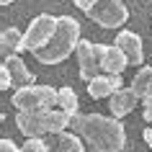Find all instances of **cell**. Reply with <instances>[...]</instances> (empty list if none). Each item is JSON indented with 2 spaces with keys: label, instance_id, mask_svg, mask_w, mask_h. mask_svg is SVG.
Masks as SVG:
<instances>
[{
  "label": "cell",
  "instance_id": "52a82bcc",
  "mask_svg": "<svg viewBox=\"0 0 152 152\" xmlns=\"http://www.w3.org/2000/svg\"><path fill=\"white\" fill-rule=\"evenodd\" d=\"M96 54H98L103 75H121L129 64V59L124 57V52L116 44H96Z\"/></svg>",
  "mask_w": 152,
  "mask_h": 152
},
{
  "label": "cell",
  "instance_id": "30bf717a",
  "mask_svg": "<svg viewBox=\"0 0 152 152\" xmlns=\"http://www.w3.org/2000/svg\"><path fill=\"white\" fill-rule=\"evenodd\" d=\"M44 139H47V152H85L83 137L75 132H59Z\"/></svg>",
  "mask_w": 152,
  "mask_h": 152
},
{
  "label": "cell",
  "instance_id": "2e32d148",
  "mask_svg": "<svg viewBox=\"0 0 152 152\" xmlns=\"http://www.w3.org/2000/svg\"><path fill=\"white\" fill-rule=\"evenodd\" d=\"M0 88H3V90L13 88V77H10V67H8L5 62L0 64Z\"/></svg>",
  "mask_w": 152,
  "mask_h": 152
},
{
  "label": "cell",
  "instance_id": "5bb4252c",
  "mask_svg": "<svg viewBox=\"0 0 152 152\" xmlns=\"http://www.w3.org/2000/svg\"><path fill=\"white\" fill-rule=\"evenodd\" d=\"M3 62L10 67V77H13V88L21 90V88H28V85H36V77H34L31 72H28V67L23 64V59L21 57H8V59H3Z\"/></svg>",
  "mask_w": 152,
  "mask_h": 152
},
{
  "label": "cell",
  "instance_id": "6da1fadb",
  "mask_svg": "<svg viewBox=\"0 0 152 152\" xmlns=\"http://www.w3.org/2000/svg\"><path fill=\"white\" fill-rule=\"evenodd\" d=\"M72 129L80 134L96 152H121L126 144V129L119 119L103 116V113H75Z\"/></svg>",
  "mask_w": 152,
  "mask_h": 152
},
{
  "label": "cell",
  "instance_id": "4fadbf2b",
  "mask_svg": "<svg viewBox=\"0 0 152 152\" xmlns=\"http://www.w3.org/2000/svg\"><path fill=\"white\" fill-rule=\"evenodd\" d=\"M23 49H26V34H21L16 26L3 28V34H0V52H3L5 59H8V57H16L18 52H23Z\"/></svg>",
  "mask_w": 152,
  "mask_h": 152
},
{
  "label": "cell",
  "instance_id": "9a60e30c",
  "mask_svg": "<svg viewBox=\"0 0 152 152\" xmlns=\"http://www.w3.org/2000/svg\"><path fill=\"white\" fill-rule=\"evenodd\" d=\"M59 111L70 113V116H75L77 113V106H80V101H77V93L70 88V85H64V88H59Z\"/></svg>",
  "mask_w": 152,
  "mask_h": 152
},
{
  "label": "cell",
  "instance_id": "7a4b0ae2",
  "mask_svg": "<svg viewBox=\"0 0 152 152\" xmlns=\"http://www.w3.org/2000/svg\"><path fill=\"white\" fill-rule=\"evenodd\" d=\"M77 44H80V23L72 16H59L54 36L44 49L34 52V59H39L41 64H59L72 52H77Z\"/></svg>",
  "mask_w": 152,
  "mask_h": 152
},
{
  "label": "cell",
  "instance_id": "3957f363",
  "mask_svg": "<svg viewBox=\"0 0 152 152\" xmlns=\"http://www.w3.org/2000/svg\"><path fill=\"white\" fill-rule=\"evenodd\" d=\"M72 124V116L64 111H18L16 113V126L26 139L34 137H52L59 132H67V126Z\"/></svg>",
  "mask_w": 152,
  "mask_h": 152
},
{
  "label": "cell",
  "instance_id": "d6986e66",
  "mask_svg": "<svg viewBox=\"0 0 152 152\" xmlns=\"http://www.w3.org/2000/svg\"><path fill=\"white\" fill-rule=\"evenodd\" d=\"M142 106L144 108H152V83H150V88H147V93H144V98H142Z\"/></svg>",
  "mask_w": 152,
  "mask_h": 152
},
{
  "label": "cell",
  "instance_id": "e0dca14e",
  "mask_svg": "<svg viewBox=\"0 0 152 152\" xmlns=\"http://www.w3.org/2000/svg\"><path fill=\"white\" fill-rule=\"evenodd\" d=\"M72 3H75V8H80L83 13H88V10L93 8V5H96L98 0H72Z\"/></svg>",
  "mask_w": 152,
  "mask_h": 152
},
{
  "label": "cell",
  "instance_id": "7402d4cb",
  "mask_svg": "<svg viewBox=\"0 0 152 152\" xmlns=\"http://www.w3.org/2000/svg\"><path fill=\"white\" fill-rule=\"evenodd\" d=\"M0 3H3V5H10V3H13V0H0Z\"/></svg>",
  "mask_w": 152,
  "mask_h": 152
},
{
  "label": "cell",
  "instance_id": "ba28073f",
  "mask_svg": "<svg viewBox=\"0 0 152 152\" xmlns=\"http://www.w3.org/2000/svg\"><path fill=\"white\" fill-rule=\"evenodd\" d=\"M75 54H77V67H80V80H85V83L96 80L98 72H101V62H98V54H96V44L80 39Z\"/></svg>",
  "mask_w": 152,
  "mask_h": 152
},
{
  "label": "cell",
  "instance_id": "277c9868",
  "mask_svg": "<svg viewBox=\"0 0 152 152\" xmlns=\"http://www.w3.org/2000/svg\"><path fill=\"white\" fill-rule=\"evenodd\" d=\"M59 103V90L52 85H28L13 93V106L18 111H52Z\"/></svg>",
  "mask_w": 152,
  "mask_h": 152
},
{
  "label": "cell",
  "instance_id": "8992f818",
  "mask_svg": "<svg viewBox=\"0 0 152 152\" xmlns=\"http://www.w3.org/2000/svg\"><path fill=\"white\" fill-rule=\"evenodd\" d=\"M57 23H59V16H49V13L36 16L31 23H28V28H26V49H28L31 54L39 52V49H44L49 44V39L54 36Z\"/></svg>",
  "mask_w": 152,
  "mask_h": 152
},
{
  "label": "cell",
  "instance_id": "9c48e42d",
  "mask_svg": "<svg viewBox=\"0 0 152 152\" xmlns=\"http://www.w3.org/2000/svg\"><path fill=\"white\" fill-rule=\"evenodd\" d=\"M116 47L124 52V57L129 59V64H142L144 62V47H142V36L137 31H119L116 34Z\"/></svg>",
  "mask_w": 152,
  "mask_h": 152
},
{
  "label": "cell",
  "instance_id": "ffe728a7",
  "mask_svg": "<svg viewBox=\"0 0 152 152\" xmlns=\"http://www.w3.org/2000/svg\"><path fill=\"white\" fill-rule=\"evenodd\" d=\"M144 142H147V147H150V150H152V126H147V129H144Z\"/></svg>",
  "mask_w": 152,
  "mask_h": 152
},
{
  "label": "cell",
  "instance_id": "ac0fdd59",
  "mask_svg": "<svg viewBox=\"0 0 152 152\" xmlns=\"http://www.w3.org/2000/svg\"><path fill=\"white\" fill-rule=\"evenodd\" d=\"M0 152H21V147H16L10 139H0Z\"/></svg>",
  "mask_w": 152,
  "mask_h": 152
},
{
  "label": "cell",
  "instance_id": "8fae6325",
  "mask_svg": "<svg viewBox=\"0 0 152 152\" xmlns=\"http://www.w3.org/2000/svg\"><path fill=\"white\" fill-rule=\"evenodd\" d=\"M137 103H142V101H139V96L132 88H121L119 93H113L108 98V108H111L113 119H124L126 113H132L137 108Z\"/></svg>",
  "mask_w": 152,
  "mask_h": 152
},
{
  "label": "cell",
  "instance_id": "7c38bea8",
  "mask_svg": "<svg viewBox=\"0 0 152 152\" xmlns=\"http://www.w3.org/2000/svg\"><path fill=\"white\" fill-rule=\"evenodd\" d=\"M121 90V75H98L96 80L88 83V96L90 98H111L113 93Z\"/></svg>",
  "mask_w": 152,
  "mask_h": 152
},
{
  "label": "cell",
  "instance_id": "5b68a950",
  "mask_svg": "<svg viewBox=\"0 0 152 152\" xmlns=\"http://www.w3.org/2000/svg\"><path fill=\"white\" fill-rule=\"evenodd\" d=\"M85 16L101 28H119L129 21V10L121 0H98Z\"/></svg>",
  "mask_w": 152,
  "mask_h": 152
},
{
  "label": "cell",
  "instance_id": "44dd1931",
  "mask_svg": "<svg viewBox=\"0 0 152 152\" xmlns=\"http://www.w3.org/2000/svg\"><path fill=\"white\" fill-rule=\"evenodd\" d=\"M144 121L152 126V108H144Z\"/></svg>",
  "mask_w": 152,
  "mask_h": 152
}]
</instances>
